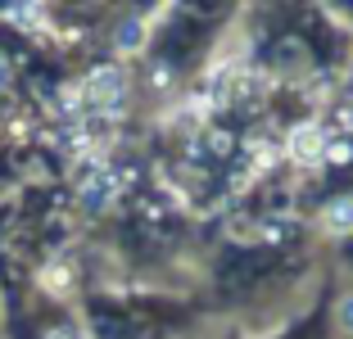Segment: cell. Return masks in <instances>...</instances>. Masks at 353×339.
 Here are the masks:
<instances>
[{"label":"cell","instance_id":"1","mask_svg":"<svg viewBox=\"0 0 353 339\" xmlns=\"http://www.w3.org/2000/svg\"><path fill=\"white\" fill-rule=\"evenodd\" d=\"M123 91H127V82H123V72H118V68H95L91 77L77 86V100H82V109L114 118V113L123 109Z\"/></svg>","mask_w":353,"mask_h":339},{"label":"cell","instance_id":"2","mask_svg":"<svg viewBox=\"0 0 353 339\" xmlns=\"http://www.w3.org/2000/svg\"><path fill=\"white\" fill-rule=\"evenodd\" d=\"M326 127L322 123H299L290 127V136H285V150H290L294 163H322V150H326Z\"/></svg>","mask_w":353,"mask_h":339},{"label":"cell","instance_id":"3","mask_svg":"<svg viewBox=\"0 0 353 339\" xmlns=\"http://www.w3.org/2000/svg\"><path fill=\"white\" fill-rule=\"evenodd\" d=\"M322 222H326V231H331V236H344V231H353V199H335V204H326Z\"/></svg>","mask_w":353,"mask_h":339},{"label":"cell","instance_id":"4","mask_svg":"<svg viewBox=\"0 0 353 339\" xmlns=\"http://www.w3.org/2000/svg\"><path fill=\"white\" fill-rule=\"evenodd\" d=\"M340 326H344V330H353V294H349V298H340Z\"/></svg>","mask_w":353,"mask_h":339},{"label":"cell","instance_id":"5","mask_svg":"<svg viewBox=\"0 0 353 339\" xmlns=\"http://www.w3.org/2000/svg\"><path fill=\"white\" fill-rule=\"evenodd\" d=\"M46 339H77V335H73V330H50Z\"/></svg>","mask_w":353,"mask_h":339},{"label":"cell","instance_id":"6","mask_svg":"<svg viewBox=\"0 0 353 339\" xmlns=\"http://www.w3.org/2000/svg\"><path fill=\"white\" fill-rule=\"evenodd\" d=\"M5 82H10V68H5V63H0V91H5Z\"/></svg>","mask_w":353,"mask_h":339},{"label":"cell","instance_id":"7","mask_svg":"<svg viewBox=\"0 0 353 339\" xmlns=\"http://www.w3.org/2000/svg\"><path fill=\"white\" fill-rule=\"evenodd\" d=\"M349 91H353V77H349Z\"/></svg>","mask_w":353,"mask_h":339}]
</instances>
